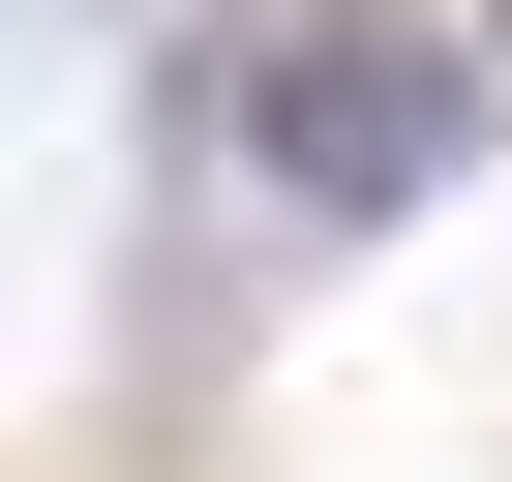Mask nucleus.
Listing matches in <instances>:
<instances>
[{
    "label": "nucleus",
    "instance_id": "1",
    "mask_svg": "<svg viewBox=\"0 0 512 482\" xmlns=\"http://www.w3.org/2000/svg\"><path fill=\"white\" fill-rule=\"evenodd\" d=\"M482 151V31H392V0H272V31H241V181L272 211H422Z\"/></svg>",
    "mask_w": 512,
    "mask_h": 482
}]
</instances>
